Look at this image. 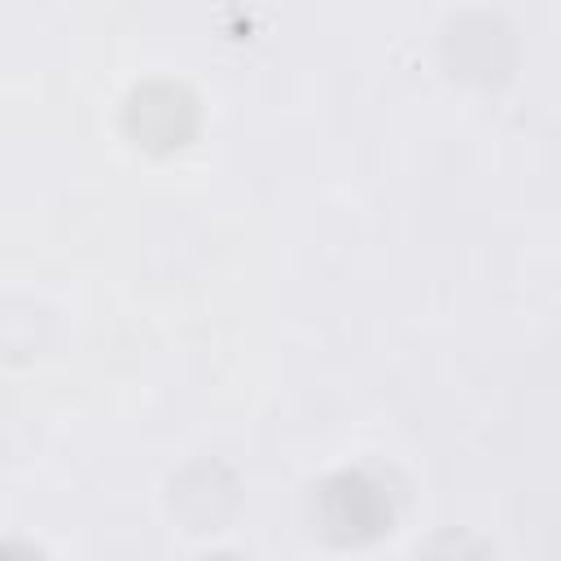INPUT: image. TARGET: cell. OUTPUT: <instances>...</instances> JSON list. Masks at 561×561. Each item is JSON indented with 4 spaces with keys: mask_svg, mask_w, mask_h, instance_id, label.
Wrapping results in <instances>:
<instances>
[{
    "mask_svg": "<svg viewBox=\"0 0 561 561\" xmlns=\"http://www.w3.org/2000/svg\"><path fill=\"white\" fill-rule=\"evenodd\" d=\"M0 561H35V557L22 552V548H9V543H4V548H0Z\"/></svg>",
    "mask_w": 561,
    "mask_h": 561,
    "instance_id": "obj_2",
    "label": "cell"
},
{
    "mask_svg": "<svg viewBox=\"0 0 561 561\" xmlns=\"http://www.w3.org/2000/svg\"><path fill=\"white\" fill-rule=\"evenodd\" d=\"M324 504H329V526L342 539H364L381 526V500L364 478H333L324 486Z\"/></svg>",
    "mask_w": 561,
    "mask_h": 561,
    "instance_id": "obj_1",
    "label": "cell"
}]
</instances>
